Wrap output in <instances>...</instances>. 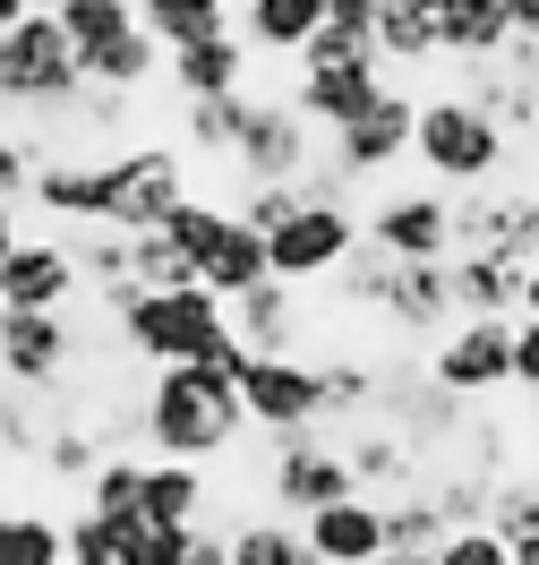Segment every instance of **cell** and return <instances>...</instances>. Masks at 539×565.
I'll return each mask as SVG.
<instances>
[{"instance_id": "obj_1", "label": "cell", "mask_w": 539, "mask_h": 565, "mask_svg": "<svg viewBox=\"0 0 539 565\" xmlns=\"http://www.w3.org/2000/svg\"><path fill=\"white\" fill-rule=\"evenodd\" d=\"M111 309V326H120V352L145 360V369H180V360H215L223 343H231V318H223L215 291H138V282H111V291H95Z\"/></svg>"}, {"instance_id": "obj_2", "label": "cell", "mask_w": 539, "mask_h": 565, "mask_svg": "<svg viewBox=\"0 0 539 565\" xmlns=\"http://www.w3.org/2000/svg\"><path fill=\"white\" fill-rule=\"evenodd\" d=\"M402 163H420V180H436L445 198H463V189H497L505 163H514V138H505L488 111H471L463 95H420L411 111V154Z\"/></svg>"}, {"instance_id": "obj_3", "label": "cell", "mask_w": 539, "mask_h": 565, "mask_svg": "<svg viewBox=\"0 0 539 565\" xmlns=\"http://www.w3.org/2000/svg\"><path fill=\"white\" fill-rule=\"evenodd\" d=\"M249 437V412L240 403H215V394L188 386V369H154V386L138 394V446H154V462H223L240 455Z\"/></svg>"}, {"instance_id": "obj_4", "label": "cell", "mask_w": 539, "mask_h": 565, "mask_svg": "<svg viewBox=\"0 0 539 565\" xmlns=\"http://www.w3.org/2000/svg\"><path fill=\"white\" fill-rule=\"evenodd\" d=\"M77 95H86V77H77V52L52 9H26L18 26H0V104L26 111V120H52L69 138Z\"/></svg>"}, {"instance_id": "obj_5", "label": "cell", "mask_w": 539, "mask_h": 565, "mask_svg": "<svg viewBox=\"0 0 539 565\" xmlns=\"http://www.w3.org/2000/svg\"><path fill=\"white\" fill-rule=\"evenodd\" d=\"M95 180H104V232H154L163 214L188 198V154L172 138L163 146H111L95 154Z\"/></svg>"}, {"instance_id": "obj_6", "label": "cell", "mask_w": 539, "mask_h": 565, "mask_svg": "<svg viewBox=\"0 0 539 565\" xmlns=\"http://www.w3.org/2000/svg\"><path fill=\"white\" fill-rule=\"evenodd\" d=\"M359 241L386 248L395 266H445L454 257V198L436 180H411V189H386L359 206Z\"/></svg>"}, {"instance_id": "obj_7", "label": "cell", "mask_w": 539, "mask_h": 565, "mask_svg": "<svg viewBox=\"0 0 539 565\" xmlns=\"http://www.w3.org/2000/svg\"><path fill=\"white\" fill-rule=\"evenodd\" d=\"M343 497H359V480H352V462H343V446H334L325 428H300V437H266V514L300 523V514H317V505H343Z\"/></svg>"}, {"instance_id": "obj_8", "label": "cell", "mask_w": 539, "mask_h": 565, "mask_svg": "<svg viewBox=\"0 0 539 565\" xmlns=\"http://www.w3.org/2000/svg\"><path fill=\"white\" fill-rule=\"evenodd\" d=\"M420 369H429L436 394L488 403V394L514 386V326H505V318H454L429 352H420Z\"/></svg>"}, {"instance_id": "obj_9", "label": "cell", "mask_w": 539, "mask_h": 565, "mask_svg": "<svg viewBox=\"0 0 539 565\" xmlns=\"http://www.w3.org/2000/svg\"><path fill=\"white\" fill-rule=\"evenodd\" d=\"M411 111H420V86H395V77H386V86L368 95V111H359V120H343L317 154L352 180V189H368V180H386L402 154H411Z\"/></svg>"}, {"instance_id": "obj_10", "label": "cell", "mask_w": 539, "mask_h": 565, "mask_svg": "<svg viewBox=\"0 0 539 565\" xmlns=\"http://www.w3.org/2000/svg\"><path fill=\"white\" fill-rule=\"evenodd\" d=\"M359 248V214L352 206H300L283 232H266V275L291 291H317L343 275V257Z\"/></svg>"}, {"instance_id": "obj_11", "label": "cell", "mask_w": 539, "mask_h": 565, "mask_svg": "<svg viewBox=\"0 0 539 565\" xmlns=\"http://www.w3.org/2000/svg\"><path fill=\"white\" fill-rule=\"evenodd\" d=\"M223 163L240 172V189L300 180L309 163H317V129H309L283 95H249V120H240V138H231V154H223Z\"/></svg>"}, {"instance_id": "obj_12", "label": "cell", "mask_w": 539, "mask_h": 565, "mask_svg": "<svg viewBox=\"0 0 539 565\" xmlns=\"http://www.w3.org/2000/svg\"><path fill=\"white\" fill-rule=\"evenodd\" d=\"M240 412H249V437H300V428H325L317 360H249V369H240Z\"/></svg>"}, {"instance_id": "obj_13", "label": "cell", "mask_w": 539, "mask_h": 565, "mask_svg": "<svg viewBox=\"0 0 539 565\" xmlns=\"http://www.w3.org/2000/svg\"><path fill=\"white\" fill-rule=\"evenodd\" d=\"M454 248L539 266V189H463L454 198Z\"/></svg>"}, {"instance_id": "obj_14", "label": "cell", "mask_w": 539, "mask_h": 565, "mask_svg": "<svg viewBox=\"0 0 539 565\" xmlns=\"http://www.w3.org/2000/svg\"><path fill=\"white\" fill-rule=\"evenodd\" d=\"M69 360H77L69 309H0V386L43 394V386H61Z\"/></svg>"}, {"instance_id": "obj_15", "label": "cell", "mask_w": 539, "mask_h": 565, "mask_svg": "<svg viewBox=\"0 0 539 565\" xmlns=\"http://www.w3.org/2000/svg\"><path fill=\"white\" fill-rule=\"evenodd\" d=\"M223 318H231V343L249 360H309V300L291 291V282H257L240 300H223Z\"/></svg>"}, {"instance_id": "obj_16", "label": "cell", "mask_w": 539, "mask_h": 565, "mask_svg": "<svg viewBox=\"0 0 539 565\" xmlns=\"http://www.w3.org/2000/svg\"><path fill=\"white\" fill-rule=\"evenodd\" d=\"M368 318H386L402 352H429L436 334L454 326V291H445V266H395V282L377 291V309Z\"/></svg>"}, {"instance_id": "obj_17", "label": "cell", "mask_w": 539, "mask_h": 565, "mask_svg": "<svg viewBox=\"0 0 539 565\" xmlns=\"http://www.w3.org/2000/svg\"><path fill=\"white\" fill-rule=\"evenodd\" d=\"M69 300H77V257H69V241L26 232V241L0 257V309H69Z\"/></svg>"}, {"instance_id": "obj_18", "label": "cell", "mask_w": 539, "mask_h": 565, "mask_svg": "<svg viewBox=\"0 0 539 565\" xmlns=\"http://www.w3.org/2000/svg\"><path fill=\"white\" fill-rule=\"evenodd\" d=\"M377 86H386V70H377V61H334V70H300L283 104L300 111L317 138H334L343 120H359V111H368V95H377Z\"/></svg>"}, {"instance_id": "obj_19", "label": "cell", "mask_w": 539, "mask_h": 565, "mask_svg": "<svg viewBox=\"0 0 539 565\" xmlns=\"http://www.w3.org/2000/svg\"><path fill=\"white\" fill-rule=\"evenodd\" d=\"M300 548H309V565H368L377 548H386V514H377V497H343V505L300 514Z\"/></svg>"}, {"instance_id": "obj_20", "label": "cell", "mask_w": 539, "mask_h": 565, "mask_svg": "<svg viewBox=\"0 0 539 565\" xmlns=\"http://www.w3.org/2000/svg\"><path fill=\"white\" fill-rule=\"evenodd\" d=\"M325 26V0H231V35L249 61H300V43Z\"/></svg>"}, {"instance_id": "obj_21", "label": "cell", "mask_w": 539, "mask_h": 565, "mask_svg": "<svg viewBox=\"0 0 539 565\" xmlns=\"http://www.w3.org/2000/svg\"><path fill=\"white\" fill-rule=\"evenodd\" d=\"M368 43H377V70L411 86L420 70H436V0H377Z\"/></svg>"}, {"instance_id": "obj_22", "label": "cell", "mask_w": 539, "mask_h": 565, "mask_svg": "<svg viewBox=\"0 0 539 565\" xmlns=\"http://www.w3.org/2000/svg\"><path fill=\"white\" fill-rule=\"evenodd\" d=\"M26 206L52 214V223H69V232H104V180H95V154H52L35 163V189H26Z\"/></svg>"}, {"instance_id": "obj_23", "label": "cell", "mask_w": 539, "mask_h": 565, "mask_svg": "<svg viewBox=\"0 0 539 565\" xmlns=\"http://www.w3.org/2000/svg\"><path fill=\"white\" fill-rule=\"evenodd\" d=\"M445 291H454V318H522V266L514 257H479V248H454L445 257Z\"/></svg>"}, {"instance_id": "obj_24", "label": "cell", "mask_w": 539, "mask_h": 565, "mask_svg": "<svg viewBox=\"0 0 539 565\" xmlns=\"http://www.w3.org/2000/svg\"><path fill=\"white\" fill-rule=\"evenodd\" d=\"M249 52L240 35H215V43H188V52H163V77H172L180 104H215V95H249Z\"/></svg>"}, {"instance_id": "obj_25", "label": "cell", "mask_w": 539, "mask_h": 565, "mask_svg": "<svg viewBox=\"0 0 539 565\" xmlns=\"http://www.w3.org/2000/svg\"><path fill=\"white\" fill-rule=\"evenodd\" d=\"M266 282V232H249L240 214H223L215 248L197 257V291H215V300H240V291H257Z\"/></svg>"}, {"instance_id": "obj_26", "label": "cell", "mask_w": 539, "mask_h": 565, "mask_svg": "<svg viewBox=\"0 0 539 565\" xmlns=\"http://www.w3.org/2000/svg\"><path fill=\"white\" fill-rule=\"evenodd\" d=\"M497 52H505V9L497 0H436V61L471 70V61H497Z\"/></svg>"}, {"instance_id": "obj_27", "label": "cell", "mask_w": 539, "mask_h": 565, "mask_svg": "<svg viewBox=\"0 0 539 565\" xmlns=\"http://www.w3.org/2000/svg\"><path fill=\"white\" fill-rule=\"evenodd\" d=\"M138 514L145 523H197V514H206V471H197V462H154L145 455Z\"/></svg>"}, {"instance_id": "obj_28", "label": "cell", "mask_w": 539, "mask_h": 565, "mask_svg": "<svg viewBox=\"0 0 539 565\" xmlns=\"http://www.w3.org/2000/svg\"><path fill=\"white\" fill-rule=\"evenodd\" d=\"M188 540H197V523H145V514H129V523H104V557L111 565H188Z\"/></svg>"}, {"instance_id": "obj_29", "label": "cell", "mask_w": 539, "mask_h": 565, "mask_svg": "<svg viewBox=\"0 0 539 565\" xmlns=\"http://www.w3.org/2000/svg\"><path fill=\"white\" fill-rule=\"evenodd\" d=\"M77 77H86V86H104V95H145V86L163 77V52H154V43L129 26V35L104 43L95 61H77Z\"/></svg>"}, {"instance_id": "obj_30", "label": "cell", "mask_w": 539, "mask_h": 565, "mask_svg": "<svg viewBox=\"0 0 539 565\" xmlns=\"http://www.w3.org/2000/svg\"><path fill=\"white\" fill-rule=\"evenodd\" d=\"M0 565H69L61 514H43V505H0Z\"/></svg>"}, {"instance_id": "obj_31", "label": "cell", "mask_w": 539, "mask_h": 565, "mask_svg": "<svg viewBox=\"0 0 539 565\" xmlns=\"http://www.w3.org/2000/svg\"><path fill=\"white\" fill-rule=\"evenodd\" d=\"M223 557L231 565H309V548H300V523H283V514H240L223 531Z\"/></svg>"}, {"instance_id": "obj_32", "label": "cell", "mask_w": 539, "mask_h": 565, "mask_svg": "<svg viewBox=\"0 0 539 565\" xmlns=\"http://www.w3.org/2000/svg\"><path fill=\"white\" fill-rule=\"evenodd\" d=\"M479 523L497 531L505 548H514V540H539V471H497V480H488V505H479Z\"/></svg>"}, {"instance_id": "obj_33", "label": "cell", "mask_w": 539, "mask_h": 565, "mask_svg": "<svg viewBox=\"0 0 539 565\" xmlns=\"http://www.w3.org/2000/svg\"><path fill=\"white\" fill-rule=\"evenodd\" d=\"M52 154H69L61 129H0V206H26L35 163H52Z\"/></svg>"}, {"instance_id": "obj_34", "label": "cell", "mask_w": 539, "mask_h": 565, "mask_svg": "<svg viewBox=\"0 0 539 565\" xmlns=\"http://www.w3.org/2000/svg\"><path fill=\"white\" fill-rule=\"evenodd\" d=\"M52 18H61V35H69L77 61H95L104 43H120L129 26H138V9H129V0H61Z\"/></svg>"}, {"instance_id": "obj_35", "label": "cell", "mask_w": 539, "mask_h": 565, "mask_svg": "<svg viewBox=\"0 0 539 565\" xmlns=\"http://www.w3.org/2000/svg\"><path fill=\"white\" fill-rule=\"evenodd\" d=\"M257 95V86H249ZM249 95H215V104H180V154H231L240 120H249Z\"/></svg>"}, {"instance_id": "obj_36", "label": "cell", "mask_w": 539, "mask_h": 565, "mask_svg": "<svg viewBox=\"0 0 539 565\" xmlns=\"http://www.w3.org/2000/svg\"><path fill=\"white\" fill-rule=\"evenodd\" d=\"M138 480H145V455H104L86 471V514L95 523H129L138 514Z\"/></svg>"}, {"instance_id": "obj_37", "label": "cell", "mask_w": 539, "mask_h": 565, "mask_svg": "<svg viewBox=\"0 0 539 565\" xmlns=\"http://www.w3.org/2000/svg\"><path fill=\"white\" fill-rule=\"evenodd\" d=\"M35 462L52 471V480L86 489V471L104 462V437H95V428H77V420H52V428H43V446H35Z\"/></svg>"}, {"instance_id": "obj_38", "label": "cell", "mask_w": 539, "mask_h": 565, "mask_svg": "<svg viewBox=\"0 0 539 565\" xmlns=\"http://www.w3.org/2000/svg\"><path fill=\"white\" fill-rule=\"evenodd\" d=\"M129 282H138V291H188L197 266H188L180 248H163V232H129Z\"/></svg>"}, {"instance_id": "obj_39", "label": "cell", "mask_w": 539, "mask_h": 565, "mask_svg": "<svg viewBox=\"0 0 539 565\" xmlns=\"http://www.w3.org/2000/svg\"><path fill=\"white\" fill-rule=\"evenodd\" d=\"M377 514H386V548H395V557H429L436 540H445V523H436L411 489H402V497H377Z\"/></svg>"}, {"instance_id": "obj_40", "label": "cell", "mask_w": 539, "mask_h": 565, "mask_svg": "<svg viewBox=\"0 0 539 565\" xmlns=\"http://www.w3.org/2000/svg\"><path fill=\"white\" fill-rule=\"evenodd\" d=\"M223 214H231V206H215V198H180V206L163 214V223H154V232H163V248H180V257H188V266H197V257H206V248H215V232H223Z\"/></svg>"}, {"instance_id": "obj_41", "label": "cell", "mask_w": 539, "mask_h": 565, "mask_svg": "<svg viewBox=\"0 0 539 565\" xmlns=\"http://www.w3.org/2000/svg\"><path fill=\"white\" fill-rule=\"evenodd\" d=\"M240 223H249V232H283L291 214H300V180H266V189H240Z\"/></svg>"}, {"instance_id": "obj_42", "label": "cell", "mask_w": 539, "mask_h": 565, "mask_svg": "<svg viewBox=\"0 0 539 565\" xmlns=\"http://www.w3.org/2000/svg\"><path fill=\"white\" fill-rule=\"evenodd\" d=\"M429 565H505V540L488 523H471V531H445L429 548Z\"/></svg>"}, {"instance_id": "obj_43", "label": "cell", "mask_w": 539, "mask_h": 565, "mask_svg": "<svg viewBox=\"0 0 539 565\" xmlns=\"http://www.w3.org/2000/svg\"><path fill=\"white\" fill-rule=\"evenodd\" d=\"M514 386L539 394V326L531 318H514Z\"/></svg>"}, {"instance_id": "obj_44", "label": "cell", "mask_w": 539, "mask_h": 565, "mask_svg": "<svg viewBox=\"0 0 539 565\" xmlns=\"http://www.w3.org/2000/svg\"><path fill=\"white\" fill-rule=\"evenodd\" d=\"M325 26H343V35H368V26H377V0H325Z\"/></svg>"}, {"instance_id": "obj_45", "label": "cell", "mask_w": 539, "mask_h": 565, "mask_svg": "<svg viewBox=\"0 0 539 565\" xmlns=\"http://www.w3.org/2000/svg\"><path fill=\"white\" fill-rule=\"evenodd\" d=\"M505 9V43H539V0H497Z\"/></svg>"}, {"instance_id": "obj_46", "label": "cell", "mask_w": 539, "mask_h": 565, "mask_svg": "<svg viewBox=\"0 0 539 565\" xmlns=\"http://www.w3.org/2000/svg\"><path fill=\"white\" fill-rule=\"evenodd\" d=\"M188 565H231V557H223V531L197 523V540H188Z\"/></svg>"}, {"instance_id": "obj_47", "label": "cell", "mask_w": 539, "mask_h": 565, "mask_svg": "<svg viewBox=\"0 0 539 565\" xmlns=\"http://www.w3.org/2000/svg\"><path fill=\"white\" fill-rule=\"evenodd\" d=\"M522 318L539 326V266H522Z\"/></svg>"}, {"instance_id": "obj_48", "label": "cell", "mask_w": 539, "mask_h": 565, "mask_svg": "<svg viewBox=\"0 0 539 565\" xmlns=\"http://www.w3.org/2000/svg\"><path fill=\"white\" fill-rule=\"evenodd\" d=\"M18 241H26V232H18V206H0V257H9Z\"/></svg>"}, {"instance_id": "obj_49", "label": "cell", "mask_w": 539, "mask_h": 565, "mask_svg": "<svg viewBox=\"0 0 539 565\" xmlns=\"http://www.w3.org/2000/svg\"><path fill=\"white\" fill-rule=\"evenodd\" d=\"M505 565H539V540H514V548H505Z\"/></svg>"}, {"instance_id": "obj_50", "label": "cell", "mask_w": 539, "mask_h": 565, "mask_svg": "<svg viewBox=\"0 0 539 565\" xmlns=\"http://www.w3.org/2000/svg\"><path fill=\"white\" fill-rule=\"evenodd\" d=\"M368 565H429V557H395V548H377V557H368Z\"/></svg>"}, {"instance_id": "obj_51", "label": "cell", "mask_w": 539, "mask_h": 565, "mask_svg": "<svg viewBox=\"0 0 539 565\" xmlns=\"http://www.w3.org/2000/svg\"><path fill=\"white\" fill-rule=\"evenodd\" d=\"M69 565H111V557H69Z\"/></svg>"}, {"instance_id": "obj_52", "label": "cell", "mask_w": 539, "mask_h": 565, "mask_svg": "<svg viewBox=\"0 0 539 565\" xmlns=\"http://www.w3.org/2000/svg\"><path fill=\"white\" fill-rule=\"evenodd\" d=\"M531 412H539V394H531Z\"/></svg>"}, {"instance_id": "obj_53", "label": "cell", "mask_w": 539, "mask_h": 565, "mask_svg": "<svg viewBox=\"0 0 539 565\" xmlns=\"http://www.w3.org/2000/svg\"><path fill=\"white\" fill-rule=\"evenodd\" d=\"M223 9H231V0H223Z\"/></svg>"}]
</instances>
